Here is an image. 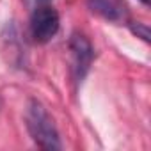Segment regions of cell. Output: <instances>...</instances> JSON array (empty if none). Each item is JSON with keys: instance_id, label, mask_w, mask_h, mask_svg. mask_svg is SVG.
<instances>
[{"instance_id": "obj_1", "label": "cell", "mask_w": 151, "mask_h": 151, "mask_svg": "<svg viewBox=\"0 0 151 151\" xmlns=\"http://www.w3.org/2000/svg\"><path fill=\"white\" fill-rule=\"evenodd\" d=\"M25 119H27L29 133L39 147H43V149H60V139H59L57 126H55L52 116L46 112V109L39 101H36V100L29 101Z\"/></svg>"}, {"instance_id": "obj_2", "label": "cell", "mask_w": 151, "mask_h": 151, "mask_svg": "<svg viewBox=\"0 0 151 151\" xmlns=\"http://www.w3.org/2000/svg\"><path fill=\"white\" fill-rule=\"evenodd\" d=\"M59 14L50 6H41L32 13L30 18V34L36 43H46L50 41L57 30H59Z\"/></svg>"}, {"instance_id": "obj_3", "label": "cell", "mask_w": 151, "mask_h": 151, "mask_svg": "<svg viewBox=\"0 0 151 151\" xmlns=\"http://www.w3.org/2000/svg\"><path fill=\"white\" fill-rule=\"evenodd\" d=\"M69 50H71V55H73V75H75V80L82 82V78L89 71V66H91V62L94 59V50H93L91 43L87 41V37L82 36V34H73L71 36Z\"/></svg>"}, {"instance_id": "obj_4", "label": "cell", "mask_w": 151, "mask_h": 151, "mask_svg": "<svg viewBox=\"0 0 151 151\" xmlns=\"http://www.w3.org/2000/svg\"><path fill=\"white\" fill-rule=\"evenodd\" d=\"M87 6L93 13L109 22L123 23L128 20V7L124 0H87Z\"/></svg>"}, {"instance_id": "obj_5", "label": "cell", "mask_w": 151, "mask_h": 151, "mask_svg": "<svg viewBox=\"0 0 151 151\" xmlns=\"http://www.w3.org/2000/svg\"><path fill=\"white\" fill-rule=\"evenodd\" d=\"M132 30H133V34H137L139 37H142L144 41H149V27L146 23L137 22V25H132Z\"/></svg>"}, {"instance_id": "obj_6", "label": "cell", "mask_w": 151, "mask_h": 151, "mask_svg": "<svg viewBox=\"0 0 151 151\" xmlns=\"http://www.w3.org/2000/svg\"><path fill=\"white\" fill-rule=\"evenodd\" d=\"M140 2H142V4H146V6H147V4H149V0H140Z\"/></svg>"}]
</instances>
